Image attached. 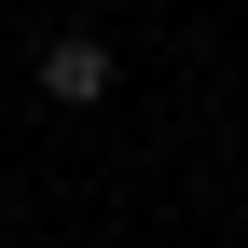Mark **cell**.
Instances as JSON below:
<instances>
[{
	"label": "cell",
	"mask_w": 248,
	"mask_h": 248,
	"mask_svg": "<svg viewBox=\"0 0 248 248\" xmlns=\"http://www.w3.org/2000/svg\"><path fill=\"white\" fill-rule=\"evenodd\" d=\"M97 97H110V42H97V28L42 42V110H97Z\"/></svg>",
	"instance_id": "6da1fadb"
}]
</instances>
